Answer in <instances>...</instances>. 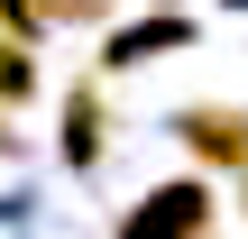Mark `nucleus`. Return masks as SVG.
Returning a JSON list of instances; mask_svg holds the SVG:
<instances>
[{
    "label": "nucleus",
    "instance_id": "nucleus-1",
    "mask_svg": "<svg viewBox=\"0 0 248 239\" xmlns=\"http://www.w3.org/2000/svg\"><path fill=\"white\" fill-rule=\"evenodd\" d=\"M120 239H212V193H202V184H156V193L120 221Z\"/></svg>",
    "mask_w": 248,
    "mask_h": 239
},
{
    "label": "nucleus",
    "instance_id": "nucleus-2",
    "mask_svg": "<svg viewBox=\"0 0 248 239\" xmlns=\"http://www.w3.org/2000/svg\"><path fill=\"white\" fill-rule=\"evenodd\" d=\"M175 138H184L202 166H248V111H230V101H193V111H175Z\"/></svg>",
    "mask_w": 248,
    "mask_h": 239
},
{
    "label": "nucleus",
    "instance_id": "nucleus-3",
    "mask_svg": "<svg viewBox=\"0 0 248 239\" xmlns=\"http://www.w3.org/2000/svg\"><path fill=\"white\" fill-rule=\"evenodd\" d=\"M184 37H193L184 18H156V28H120V37H110V64H147L156 46H184Z\"/></svg>",
    "mask_w": 248,
    "mask_h": 239
},
{
    "label": "nucleus",
    "instance_id": "nucleus-4",
    "mask_svg": "<svg viewBox=\"0 0 248 239\" xmlns=\"http://www.w3.org/2000/svg\"><path fill=\"white\" fill-rule=\"evenodd\" d=\"M64 157H74V166H92V157H101V101H92V92H74V101H64Z\"/></svg>",
    "mask_w": 248,
    "mask_h": 239
},
{
    "label": "nucleus",
    "instance_id": "nucleus-5",
    "mask_svg": "<svg viewBox=\"0 0 248 239\" xmlns=\"http://www.w3.org/2000/svg\"><path fill=\"white\" fill-rule=\"evenodd\" d=\"M37 18H110V0H28Z\"/></svg>",
    "mask_w": 248,
    "mask_h": 239
},
{
    "label": "nucleus",
    "instance_id": "nucleus-6",
    "mask_svg": "<svg viewBox=\"0 0 248 239\" xmlns=\"http://www.w3.org/2000/svg\"><path fill=\"white\" fill-rule=\"evenodd\" d=\"M0 18H9V28H18V46H28V28H37V9H28V0H0Z\"/></svg>",
    "mask_w": 248,
    "mask_h": 239
},
{
    "label": "nucleus",
    "instance_id": "nucleus-7",
    "mask_svg": "<svg viewBox=\"0 0 248 239\" xmlns=\"http://www.w3.org/2000/svg\"><path fill=\"white\" fill-rule=\"evenodd\" d=\"M9 147H18V138H9V111H0V157H9Z\"/></svg>",
    "mask_w": 248,
    "mask_h": 239
}]
</instances>
